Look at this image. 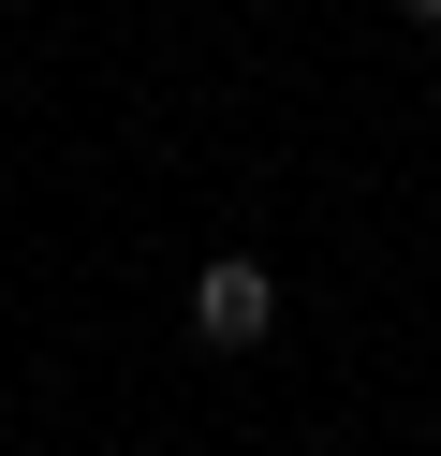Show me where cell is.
I'll return each mask as SVG.
<instances>
[{
	"label": "cell",
	"mask_w": 441,
	"mask_h": 456,
	"mask_svg": "<svg viewBox=\"0 0 441 456\" xmlns=\"http://www.w3.org/2000/svg\"><path fill=\"white\" fill-rule=\"evenodd\" d=\"M427 118H441V74H427Z\"/></svg>",
	"instance_id": "3"
},
{
	"label": "cell",
	"mask_w": 441,
	"mask_h": 456,
	"mask_svg": "<svg viewBox=\"0 0 441 456\" xmlns=\"http://www.w3.org/2000/svg\"><path fill=\"white\" fill-rule=\"evenodd\" d=\"M397 15H427V30H441V0H397Z\"/></svg>",
	"instance_id": "2"
},
{
	"label": "cell",
	"mask_w": 441,
	"mask_h": 456,
	"mask_svg": "<svg viewBox=\"0 0 441 456\" xmlns=\"http://www.w3.org/2000/svg\"><path fill=\"white\" fill-rule=\"evenodd\" d=\"M192 338H206V354H265V338H280V265L221 250V265L192 280Z\"/></svg>",
	"instance_id": "1"
}]
</instances>
